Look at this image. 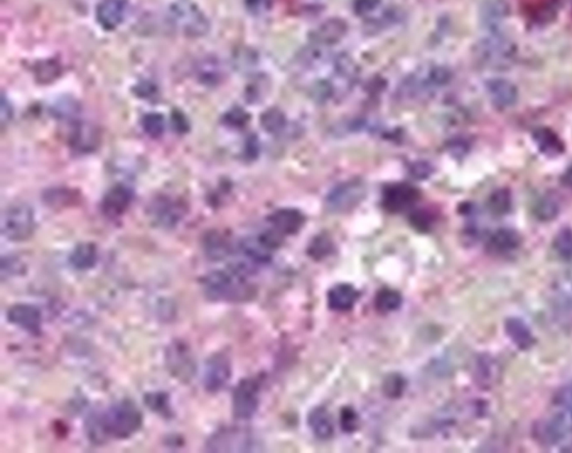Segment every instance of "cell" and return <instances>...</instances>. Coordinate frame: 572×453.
Wrapping results in <instances>:
<instances>
[{
	"mask_svg": "<svg viewBox=\"0 0 572 453\" xmlns=\"http://www.w3.org/2000/svg\"><path fill=\"white\" fill-rule=\"evenodd\" d=\"M144 425V415L134 402L113 404L103 413L92 414L87 421V435L93 443H102L107 437L126 440L134 437Z\"/></svg>",
	"mask_w": 572,
	"mask_h": 453,
	"instance_id": "1",
	"label": "cell"
},
{
	"mask_svg": "<svg viewBox=\"0 0 572 453\" xmlns=\"http://www.w3.org/2000/svg\"><path fill=\"white\" fill-rule=\"evenodd\" d=\"M246 277V273L234 265L226 270L212 271L202 279L205 296L214 302H249L255 296V289Z\"/></svg>",
	"mask_w": 572,
	"mask_h": 453,
	"instance_id": "2",
	"label": "cell"
},
{
	"mask_svg": "<svg viewBox=\"0 0 572 453\" xmlns=\"http://www.w3.org/2000/svg\"><path fill=\"white\" fill-rule=\"evenodd\" d=\"M36 228L35 215L26 204L11 205L1 218V233L13 242H24L32 238Z\"/></svg>",
	"mask_w": 572,
	"mask_h": 453,
	"instance_id": "3",
	"label": "cell"
},
{
	"mask_svg": "<svg viewBox=\"0 0 572 453\" xmlns=\"http://www.w3.org/2000/svg\"><path fill=\"white\" fill-rule=\"evenodd\" d=\"M517 48L514 43L497 33H492L475 46V56L480 63L489 68H503L512 62Z\"/></svg>",
	"mask_w": 572,
	"mask_h": 453,
	"instance_id": "4",
	"label": "cell"
},
{
	"mask_svg": "<svg viewBox=\"0 0 572 453\" xmlns=\"http://www.w3.org/2000/svg\"><path fill=\"white\" fill-rule=\"evenodd\" d=\"M366 194V185L362 181L349 179L330 191L325 198V207L333 214H345L358 207Z\"/></svg>",
	"mask_w": 572,
	"mask_h": 453,
	"instance_id": "5",
	"label": "cell"
},
{
	"mask_svg": "<svg viewBox=\"0 0 572 453\" xmlns=\"http://www.w3.org/2000/svg\"><path fill=\"white\" fill-rule=\"evenodd\" d=\"M171 17L173 25L185 36H204L210 29V23L204 13L191 0H178L173 4Z\"/></svg>",
	"mask_w": 572,
	"mask_h": 453,
	"instance_id": "6",
	"label": "cell"
},
{
	"mask_svg": "<svg viewBox=\"0 0 572 453\" xmlns=\"http://www.w3.org/2000/svg\"><path fill=\"white\" fill-rule=\"evenodd\" d=\"M166 366L168 372L179 382L190 383L197 372L194 355L187 343L175 341L166 349Z\"/></svg>",
	"mask_w": 572,
	"mask_h": 453,
	"instance_id": "7",
	"label": "cell"
},
{
	"mask_svg": "<svg viewBox=\"0 0 572 453\" xmlns=\"http://www.w3.org/2000/svg\"><path fill=\"white\" fill-rule=\"evenodd\" d=\"M261 384L257 378H244L233 392V414L236 420L247 421L257 414L259 406Z\"/></svg>",
	"mask_w": 572,
	"mask_h": 453,
	"instance_id": "8",
	"label": "cell"
},
{
	"mask_svg": "<svg viewBox=\"0 0 572 453\" xmlns=\"http://www.w3.org/2000/svg\"><path fill=\"white\" fill-rule=\"evenodd\" d=\"M148 214L152 222L160 228H173L177 226L185 214V205L179 199L170 196L154 198L149 205Z\"/></svg>",
	"mask_w": 572,
	"mask_h": 453,
	"instance_id": "9",
	"label": "cell"
},
{
	"mask_svg": "<svg viewBox=\"0 0 572 453\" xmlns=\"http://www.w3.org/2000/svg\"><path fill=\"white\" fill-rule=\"evenodd\" d=\"M232 362L230 357L220 351L208 358L205 365L203 384L208 393H218L227 385L232 378Z\"/></svg>",
	"mask_w": 572,
	"mask_h": 453,
	"instance_id": "10",
	"label": "cell"
},
{
	"mask_svg": "<svg viewBox=\"0 0 572 453\" xmlns=\"http://www.w3.org/2000/svg\"><path fill=\"white\" fill-rule=\"evenodd\" d=\"M421 193L409 183H392L382 193V206L389 213H401L411 210L419 202Z\"/></svg>",
	"mask_w": 572,
	"mask_h": 453,
	"instance_id": "11",
	"label": "cell"
},
{
	"mask_svg": "<svg viewBox=\"0 0 572 453\" xmlns=\"http://www.w3.org/2000/svg\"><path fill=\"white\" fill-rule=\"evenodd\" d=\"M6 317L11 325L21 328L31 335L40 336L42 334V312L33 304H14L7 310Z\"/></svg>",
	"mask_w": 572,
	"mask_h": 453,
	"instance_id": "12",
	"label": "cell"
},
{
	"mask_svg": "<svg viewBox=\"0 0 572 453\" xmlns=\"http://www.w3.org/2000/svg\"><path fill=\"white\" fill-rule=\"evenodd\" d=\"M249 439L245 433L237 430H220L210 437L206 444V450L212 452L222 451H249L251 444Z\"/></svg>",
	"mask_w": 572,
	"mask_h": 453,
	"instance_id": "13",
	"label": "cell"
},
{
	"mask_svg": "<svg viewBox=\"0 0 572 453\" xmlns=\"http://www.w3.org/2000/svg\"><path fill=\"white\" fill-rule=\"evenodd\" d=\"M134 196V191L126 185L112 187L105 194L101 204L103 214L109 218H121L132 204Z\"/></svg>",
	"mask_w": 572,
	"mask_h": 453,
	"instance_id": "14",
	"label": "cell"
},
{
	"mask_svg": "<svg viewBox=\"0 0 572 453\" xmlns=\"http://www.w3.org/2000/svg\"><path fill=\"white\" fill-rule=\"evenodd\" d=\"M522 238L512 228H499L486 243V252L494 257H507L520 249Z\"/></svg>",
	"mask_w": 572,
	"mask_h": 453,
	"instance_id": "15",
	"label": "cell"
},
{
	"mask_svg": "<svg viewBox=\"0 0 572 453\" xmlns=\"http://www.w3.org/2000/svg\"><path fill=\"white\" fill-rule=\"evenodd\" d=\"M306 216L296 208H281L269 215V222L274 230L282 235H294L306 224Z\"/></svg>",
	"mask_w": 572,
	"mask_h": 453,
	"instance_id": "16",
	"label": "cell"
},
{
	"mask_svg": "<svg viewBox=\"0 0 572 453\" xmlns=\"http://www.w3.org/2000/svg\"><path fill=\"white\" fill-rule=\"evenodd\" d=\"M128 11L126 0H103L97 6V19L105 31H113L120 26Z\"/></svg>",
	"mask_w": 572,
	"mask_h": 453,
	"instance_id": "17",
	"label": "cell"
},
{
	"mask_svg": "<svg viewBox=\"0 0 572 453\" xmlns=\"http://www.w3.org/2000/svg\"><path fill=\"white\" fill-rule=\"evenodd\" d=\"M347 25L343 19L329 18L311 33L310 38L312 44L327 48L339 43L347 35Z\"/></svg>",
	"mask_w": 572,
	"mask_h": 453,
	"instance_id": "18",
	"label": "cell"
},
{
	"mask_svg": "<svg viewBox=\"0 0 572 453\" xmlns=\"http://www.w3.org/2000/svg\"><path fill=\"white\" fill-rule=\"evenodd\" d=\"M360 292L347 283H341L332 287L327 294V304L332 311H350L358 302Z\"/></svg>",
	"mask_w": 572,
	"mask_h": 453,
	"instance_id": "19",
	"label": "cell"
},
{
	"mask_svg": "<svg viewBox=\"0 0 572 453\" xmlns=\"http://www.w3.org/2000/svg\"><path fill=\"white\" fill-rule=\"evenodd\" d=\"M492 103L499 109H507L517 103L519 93L512 82L504 79L490 80L486 84Z\"/></svg>",
	"mask_w": 572,
	"mask_h": 453,
	"instance_id": "20",
	"label": "cell"
},
{
	"mask_svg": "<svg viewBox=\"0 0 572 453\" xmlns=\"http://www.w3.org/2000/svg\"><path fill=\"white\" fill-rule=\"evenodd\" d=\"M509 4L505 0H485L480 9L482 25L491 33H497V27L507 18Z\"/></svg>",
	"mask_w": 572,
	"mask_h": 453,
	"instance_id": "21",
	"label": "cell"
},
{
	"mask_svg": "<svg viewBox=\"0 0 572 453\" xmlns=\"http://www.w3.org/2000/svg\"><path fill=\"white\" fill-rule=\"evenodd\" d=\"M504 330L509 341L521 351H528L536 343V338L532 331L521 318H507L505 320Z\"/></svg>",
	"mask_w": 572,
	"mask_h": 453,
	"instance_id": "22",
	"label": "cell"
},
{
	"mask_svg": "<svg viewBox=\"0 0 572 453\" xmlns=\"http://www.w3.org/2000/svg\"><path fill=\"white\" fill-rule=\"evenodd\" d=\"M308 425L314 437L320 440H328L335 435V423L324 406H316L308 415Z\"/></svg>",
	"mask_w": 572,
	"mask_h": 453,
	"instance_id": "23",
	"label": "cell"
},
{
	"mask_svg": "<svg viewBox=\"0 0 572 453\" xmlns=\"http://www.w3.org/2000/svg\"><path fill=\"white\" fill-rule=\"evenodd\" d=\"M99 252L97 245L92 242H83L74 247L68 261L70 265L79 271L91 270L97 265Z\"/></svg>",
	"mask_w": 572,
	"mask_h": 453,
	"instance_id": "24",
	"label": "cell"
},
{
	"mask_svg": "<svg viewBox=\"0 0 572 453\" xmlns=\"http://www.w3.org/2000/svg\"><path fill=\"white\" fill-rule=\"evenodd\" d=\"M205 255L212 261H220L225 259L230 252L233 251V245L224 234L217 231L208 232L203 241Z\"/></svg>",
	"mask_w": 572,
	"mask_h": 453,
	"instance_id": "25",
	"label": "cell"
},
{
	"mask_svg": "<svg viewBox=\"0 0 572 453\" xmlns=\"http://www.w3.org/2000/svg\"><path fill=\"white\" fill-rule=\"evenodd\" d=\"M99 144V132L89 124H77L72 134L74 149L81 152H90Z\"/></svg>",
	"mask_w": 572,
	"mask_h": 453,
	"instance_id": "26",
	"label": "cell"
},
{
	"mask_svg": "<svg viewBox=\"0 0 572 453\" xmlns=\"http://www.w3.org/2000/svg\"><path fill=\"white\" fill-rule=\"evenodd\" d=\"M533 140L540 151L549 157H556L563 152V144L550 129H538L533 132Z\"/></svg>",
	"mask_w": 572,
	"mask_h": 453,
	"instance_id": "27",
	"label": "cell"
},
{
	"mask_svg": "<svg viewBox=\"0 0 572 453\" xmlns=\"http://www.w3.org/2000/svg\"><path fill=\"white\" fill-rule=\"evenodd\" d=\"M401 304H403V296L395 289H380L374 298V308L379 314H387L397 311Z\"/></svg>",
	"mask_w": 572,
	"mask_h": 453,
	"instance_id": "28",
	"label": "cell"
},
{
	"mask_svg": "<svg viewBox=\"0 0 572 453\" xmlns=\"http://www.w3.org/2000/svg\"><path fill=\"white\" fill-rule=\"evenodd\" d=\"M144 402L146 407L163 419H171L173 410L171 407L170 396L165 392H149L144 394Z\"/></svg>",
	"mask_w": 572,
	"mask_h": 453,
	"instance_id": "29",
	"label": "cell"
},
{
	"mask_svg": "<svg viewBox=\"0 0 572 453\" xmlns=\"http://www.w3.org/2000/svg\"><path fill=\"white\" fill-rule=\"evenodd\" d=\"M335 251V243L327 234H320V235L315 236L308 247V255L314 261H322V260L327 259L330 255H333Z\"/></svg>",
	"mask_w": 572,
	"mask_h": 453,
	"instance_id": "30",
	"label": "cell"
},
{
	"mask_svg": "<svg viewBox=\"0 0 572 453\" xmlns=\"http://www.w3.org/2000/svg\"><path fill=\"white\" fill-rule=\"evenodd\" d=\"M261 124L269 134H280L286 127V117L279 107H269L261 113Z\"/></svg>",
	"mask_w": 572,
	"mask_h": 453,
	"instance_id": "31",
	"label": "cell"
},
{
	"mask_svg": "<svg viewBox=\"0 0 572 453\" xmlns=\"http://www.w3.org/2000/svg\"><path fill=\"white\" fill-rule=\"evenodd\" d=\"M511 205H512L511 191L507 188H500L493 191L487 202L490 212L495 216L507 215L511 210Z\"/></svg>",
	"mask_w": 572,
	"mask_h": 453,
	"instance_id": "32",
	"label": "cell"
},
{
	"mask_svg": "<svg viewBox=\"0 0 572 453\" xmlns=\"http://www.w3.org/2000/svg\"><path fill=\"white\" fill-rule=\"evenodd\" d=\"M560 212V205L554 196L541 197L534 206V215L541 222H551L558 218Z\"/></svg>",
	"mask_w": 572,
	"mask_h": 453,
	"instance_id": "33",
	"label": "cell"
},
{
	"mask_svg": "<svg viewBox=\"0 0 572 453\" xmlns=\"http://www.w3.org/2000/svg\"><path fill=\"white\" fill-rule=\"evenodd\" d=\"M407 388V380L403 375L395 374L388 375L382 383V392L388 398H399L403 396Z\"/></svg>",
	"mask_w": 572,
	"mask_h": 453,
	"instance_id": "34",
	"label": "cell"
},
{
	"mask_svg": "<svg viewBox=\"0 0 572 453\" xmlns=\"http://www.w3.org/2000/svg\"><path fill=\"white\" fill-rule=\"evenodd\" d=\"M554 249L556 255L566 261L572 260V230L562 228L554 239Z\"/></svg>",
	"mask_w": 572,
	"mask_h": 453,
	"instance_id": "35",
	"label": "cell"
},
{
	"mask_svg": "<svg viewBox=\"0 0 572 453\" xmlns=\"http://www.w3.org/2000/svg\"><path fill=\"white\" fill-rule=\"evenodd\" d=\"M198 76L200 81L207 84H215L216 82L220 81V76H222V70H220L217 60H214V58H212V60L205 58L199 65Z\"/></svg>",
	"mask_w": 572,
	"mask_h": 453,
	"instance_id": "36",
	"label": "cell"
},
{
	"mask_svg": "<svg viewBox=\"0 0 572 453\" xmlns=\"http://www.w3.org/2000/svg\"><path fill=\"white\" fill-rule=\"evenodd\" d=\"M142 128L146 134L158 138L165 132V119L159 113H148L142 118Z\"/></svg>",
	"mask_w": 572,
	"mask_h": 453,
	"instance_id": "37",
	"label": "cell"
},
{
	"mask_svg": "<svg viewBox=\"0 0 572 453\" xmlns=\"http://www.w3.org/2000/svg\"><path fill=\"white\" fill-rule=\"evenodd\" d=\"M0 271H1V278L5 280V279L11 278V277L25 275L26 273V265L21 262L18 257L9 255V257H4L1 259Z\"/></svg>",
	"mask_w": 572,
	"mask_h": 453,
	"instance_id": "38",
	"label": "cell"
},
{
	"mask_svg": "<svg viewBox=\"0 0 572 453\" xmlns=\"http://www.w3.org/2000/svg\"><path fill=\"white\" fill-rule=\"evenodd\" d=\"M476 378L482 388L491 386L492 378H493V362L490 357L485 355L480 357L476 364Z\"/></svg>",
	"mask_w": 572,
	"mask_h": 453,
	"instance_id": "39",
	"label": "cell"
},
{
	"mask_svg": "<svg viewBox=\"0 0 572 453\" xmlns=\"http://www.w3.org/2000/svg\"><path fill=\"white\" fill-rule=\"evenodd\" d=\"M359 414L351 406H345L340 413V425L343 432L353 433L360 427Z\"/></svg>",
	"mask_w": 572,
	"mask_h": 453,
	"instance_id": "40",
	"label": "cell"
},
{
	"mask_svg": "<svg viewBox=\"0 0 572 453\" xmlns=\"http://www.w3.org/2000/svg\"><path fill=\"white\" fill-rule=\"evenodd\" d=\"M249 120V114H247L245 111L239 109V107H236V109L230 110V112L224 117L225 124H227V126L232 127V128H243L245 124H247Z\"/></svg>",
	"mask_w": 572,
	"mask_h": 453,
	"instance_id": "41",
	"label": "cell"
},
{
	"mask_svg": "<svg viewBox=\"0 0 572 453\" xmlns=\"http://www.w3.org/2000/svg\"><path fill=\"white\" fill-rule=\"evenodd\" d=\"M380 4H382L380 0H355L353 9L358 16L369 17L376 13L377 9L380 7Z\"/></svg>",
	"mask_w": 572,
	"mask_h": 453,
	"instance_id": "42",
	"label": "cell"
},
{
	"mask_svg": "<svg viewBox=\"0 0 572 453\" xmlns=\"http://www.w3.org/2000/svg\"><path fill=\"white\" fill-rule=\"evenodd\" d=\"M427 210H419L411 214V223L419 231L427 232L434 223V218Z\"/></svg>",
	"mask_w": 572,
	"mask_h": 453,
	"instance_id": "43",
	"label": "cell"
},
{
	"mask_svg": "<svg viewBox=\"0 0 572 453\" xmlns=\"http://www.w3.org/2000/svg\"><path fill=\"white\" fill-rule=\"evenodd\" d=\"M428 75L429 82L433 87H442L448 83L450 80V72L443 66H436L431 68Z\"/></svg>",
	"mask_w": 572,
	"mask_h": 453,
	"instance_id": "44",
	"label": "cell"
},
{
	"mask_svg": "<svg viewBox=\"0 0 572 453\" xmlns=\"http://www.w3.org/2000/svg\"><path fill=\"white\" fill-rule=\"evenodd\" d=\"M431 173H433V167L427 161H423V160L416 161V163L411 164V167H409V174H411V177L419 179V181L428 178Z\"/></svg>",
	"mask_w": 572,
	"mask_h": 453,
	"instance_id": "45",
	"label": "cell"
},
{
	"mask_svg": "<svg viewBox=\"0 0 572 453\" xmlns=\"http://www.w3.org/2000/svg\"><path fill=\"white\" fill-rule=\"evenodd\" d=\"M554 402L556 405L564 406L567 409L572 410V385L562 388L559 393L556 394Z\"/></svg>",
	"mask_w": 572,
	"mask_h": 453,
	"instance_id": "46",
	"label": "cell"
},
{
	"mask_svg": "<svg viewBox=\"0 0 572 453\" xmlns=\"http://www.w3.org/2000/svg\"><path fill=\"white\" fill-rule=\"evenodd\" d=\"M246 7L251 13L261 14L269 9V0H245Z\"/></svg>",
	"mask_w": 572,
	"mask_h": 453,
	"instance_id": "47",
	"label": "cell"
},
{
	"mask_svg": "<svg viewBox=\"0 0 572 453\" xmlns=\"http://www.w3.org/2000/svg\"><path fill=\"white\" fill-rule=\"evenodd\" d=\"M11 114H13V113H11V105H9V101L6 100L5 95H3V99H1V112H0L3 127H5V124L9 122V120L11 119Z\"/></svg>",
	"mask_w": 572,
	"mask_h": 453,
	"instance_id": "48",
	"label": "cell"
},
{
	"mask_svg": "<svg viewBox=\"0 0 572 453\" xmlns=\"http://www.w3.org/2000/svg\"><path fill=\"white\" fill-rule=\"evenodd\" d=\"M173 119L177 120V122H173V124H175V128L177 129L178 132H185V130H187L188 127H187V122H185V119H183V117L178 114V116H176Z\"/></svg>",
	"mask_w": 572,
	"mask_h": 453,
	"instance_id": "49",
	"label": "cell"
},
{
	"mask_svg": "<svg viewBox=\"0 0 572 453\" xmlns=\"http://www.w3.org/2000/svg\"><path fill=\"white\" fill-rule=\"evenodd\" d=\"M562 183H563L564 186L572 189V166H570L567 171L564 173L563 177H562Z\"/></svg>",
	"mask_w": 572,
	"mask_h": 453,
	"instance_id": "50",
	"label": "cell"
},
{
	"mask_svg": "<svg viewBox=\"0 0 572 453\" xmlns=\"http://www.w3.org/2000/svg\"><path fill=\"white\" fill-rule=\"evenodd\" d=\"M571 419H572V410H571Z\"/></svg>",
	"mask_w": 572,
	"mask_h": 453,
	"instance_id": "51",
	"label": "cell"
}]
</instances>
